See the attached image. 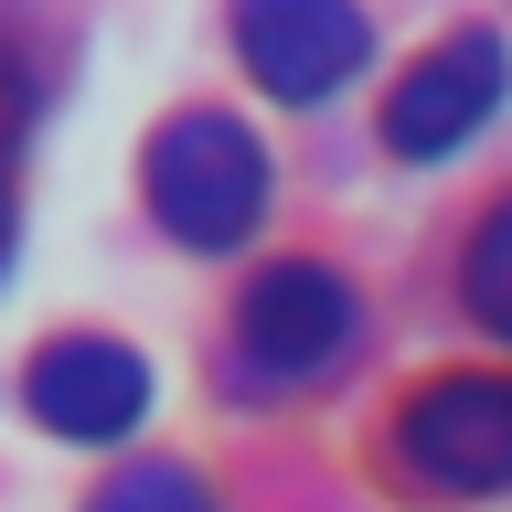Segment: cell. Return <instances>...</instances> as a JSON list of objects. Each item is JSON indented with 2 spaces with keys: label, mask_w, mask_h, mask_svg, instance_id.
<instances>
[{
  "label": "cell",
  "mask_w": 512,
  "mask_h": 512,
  "mask_svg": "<svg viewBox=\"0 0 512 512\" xmlns=\"http://www.w3.org/2000/svg\"><path fill=\"white\" fill-rule=\"evenodd\" d=\"M22 406L43 416L54 438H128V427H139V406H150V363H139L128 342H96V331H75V342L32 352Z\"/></svg>",
  "instance_id": "cell-6"
},
{
  "label": "cell",
  "mask_w": 512,
  "mask_h": 512,
  "mask_svg": "<svg viewBox=\"0 0 512 512\" xmlns=\"http://www.w3.org/2000/svg\"><path fill=\"white\" fill-rule=\"evenodd\" d=\"M139 171H150V214L171 224L182 246H203V256L246 246L256 214H267V150H256V128H235L224 107L171 118Z\"/></svg>",
  "instance_id": "cell-1"
},
{
  "label": "cell",
  "mask_w": 512,
  "mask_h": 512,
  "mask_svg": "<svg viewBox=\"0 0 512 512\" xmlns=\"http://www.w3.org/2000/svg\"><path fill=\"white\" fill-rule=\"evenodd\" d=\"M22 118H32V75L11 64V43H0V160H11V139H22Z\"/></svg>",
  "instance_id": "cell-9"
},
{
  "label": "cell",
  "mask_w": 512,
  "mask_h": 512,
  "mask_svg": "<svg viewBox=\"0 0 512 512\" xmlns=\"http://www.w3.org/2000/svg\"><path fill=\"white\" fill-rule=\"evenodd\" d=\"M0 256H11V192H0Z\"/></svg>",
  "instance_id": "cell-10"
},
{
  "label": "cell",
  "mask_w": 512,
  "mask_h": 512,
  "mask_svg": "<svg viewBox=\"0 0 512 512\" xmlns=\"http://www.w3.org/2000/svg\"><path fill=\"white\" fill-rule=\"evenodd\" d=\"M86 512H214V491H203L182 459H128V470L107 480Z\"/></svg>",
  "instance_id": "cell-7"
},
{
  "label": "cell",
  "mask_w": 512,
  "mask_h": 512,
  "mask_svg": "<svg viewBox=\"0 0 512 512\" xmlns=\"http://www.w3.org/2000/svg\"><path fill=\"white\" fill-rule=\"evenodd\" d=\"M459 288H470V320H480V331L512 342V203L470 235V278H459Z\"/></svg>",
  "instance_id": "cell-8"
},
{
  "label": "cell",
  "mask_w": 512,
  "mask_h": 512,
  "mask_svg": "<svg viewBox=\"0 0 512 512\" xmlns=\"http://www.w3.org/2000/svg\"><path fill=\"white\" fill-rule=\"evenodd\" d=\"M395 470L427 491H512V374H438L395 416Z\"/></svg>",
  "instance_id": "cell-2"
},
{
  "label": "cell",
  "mask_w": 512,
  "mask_h": 512,
  "mask_svg": "<svg viewBox=\"0 0 512 512\" xmlns=\"http://www.w3.org/2000/svg\"><path fill=\"white\" fill-rule=\"evenodd\" d=\"M502 86H512L502 43H491V32H448V43H427V54L406 64V86L384 107V139L406 160H438V150H459V139L502 107Z\"/></svg>",
  "instance_id": "cell-4"
},
{
  "label": "cell",
  "mask_w": 512,
  "mask_h": 512,
  "mask_svg": "<svg viewBox=\"0 0 512 512\" xmlns=\"http://www.w3.org/2000/svg\"><path fill=\"white\" fill-rule=\"evenodd\" d=\"M363 342V310H352V288L310 256H288L267 278L246 288V320H235V363L256 384H320L342 374V352Z\"/></svg>",
  "instance_id": "cell-3"
},
{
  "label": "cell",
  "mask_w": 512,
  "mask_h": 512,
  "mask_svg": "<svg viewBox=\"0 0 512 512\" xmlns=\"http://www.w3.org/2000/svg\"><path fill=\"white\" fill-rule=\"evenodd\" d=\"M235 43H246L256 86H267V96H288V107L331 96L352 64L374 54L363 11H342V0H256V11H235Z\"/></svg>",
  "instance_id": "cell-5"
}]
</instances>
